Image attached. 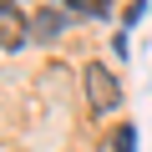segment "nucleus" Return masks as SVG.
Listing matches in <instances>:
<instances>
[{"mask_svg": "<svg viewBox=\"0 0 152 152\" xmlns=\"http://www.w3.org/2000/svg\"><path fill=\"white\" fill-rule=\"evenodd\" d=\"M132 142H137V132H132V127H122V132L112 137V152H137Z\"/></svg>", "mask_w": 152, "mask_h": 152, "instance_id": "39448f33", "label": "nucleus"}, {"mask_svg": "<svg viewBox=\"0 0 152 152\" xmlns=\"http://www.w3.org/2000/svg\"><path fill=\"white\" fill-rule=\"evenodd\" d=\"M71 10H81V15H107V0H66Z\"/></svg>", "mask_w": 152, "mask_h": 152, "instance_id": "20e7f679", "label": "nucleus"}, {"mask_svg": "<svg viewBox=\"0 0 152 152\" xmlns=\"http://www.w3.org/2000/svg\"><path fill=\"white\" fill-rule=\"evenodd\" d=\"M31 41V20L20 15L15 0H0V51H20Z\"/></svg>", "mask_w": 152, "mask_h": 152, "instance_id": "f03ea898", "label": "nucleus"}, {"mask_svg": "<svg viewBox=\"0 0 152 152\" xmlns=\"http://www.w3.org/2000/svg\"><path fill=\"white\" fill-rule=\"evenodd\" d=\"M86 102H91V112L96 117H107V112H117L122 107V81L112 76V66H86Z\"/></svg>", "mask_w": 152, "mask_h": 152, "instance_id": "f257e3e1", "label": "nucleus"}, {"mask_svg": "<svg viewBox=\"0 0 152 152\" xmlns=\"http://www.w3.org/2000/svg\"><path fill=\"white\" fill-rule=\"evenodd\" d=\"M66 31V15L56 10V5H41L36 15H31V36H41V41H56Z\"/></svg>", "mask_w": 152, "mask_h": 152, "instance_id": "7ed1b4c3", "label": "nucleus"}]
</instances>
